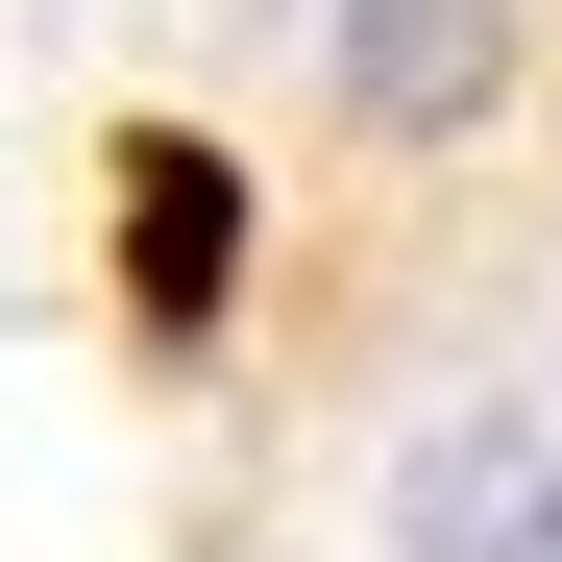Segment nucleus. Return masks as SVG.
<instances>
[{"label": "nucleus", "instance_id": "f03ea898", "mask_svg": "<svg viewBox=\"0 0 562 562\" xmlns=\"http://www.w3.org/2000/svg\"><path fill=\"white\" fill-rule=\"evenodd\" d=\"M392 562H562V440L538 416H440L392 464Z\"/></svg>", "mask_w": 562, "mask_h": 562}, {"label": "nucleus", "instance_id": "f257e3e1", "mask_svg": "<svg viewBox=\"0 0 562 562\" xmlns=\"http://www.w3.org/2000/svg\"><path fill=\"white\" fill-rule=\"evenodd\" d=\"M514 99V0H342V123L367 147H464Z\"/></svg>", "mask_w": 562, "mask_h": 562}, {"label": "nucleus", "instance_id": "7ed1b4c3", "mask_svg": "<svg viewBox=\"0 0 562 562\" xmlns=\"http://www.w3.org/2000/svg\"><path fill=\"white\" fill-rule=\"evenodd\" d=\"M123 196H147V318H196V294H221V147H171V123H147Z\"/></svg>", "mask_w": 562, "mask_h": 562}]
</instances>
